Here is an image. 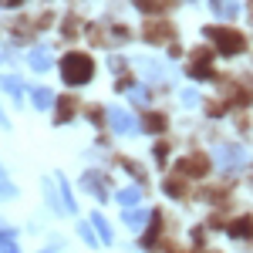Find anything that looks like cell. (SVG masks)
Instances as JSON below:
<instances>
[{"label": "cell", "instance_id": "obj_1", "mask_svg": "<svg viewBox=\"0 0 253 253\" xmlns=\"http://www.w3.org/2000/svg\"><path fill=\"white\" fill-rule=\"evenodd\" d=\"M61 75H64L68 84H88L91 75H95V61L88 58V54H81V51H71L61 61Z\"/></svg>", "mask_w": 253, "mask_h": 253}, {"label": "cell", "instance_id": "obj_2", "mask_svg": "<svg viewBox=\"0 0 253 253\" xmlns=\"http://www.w3.org/2000/svg\"><path fill=\"white\" fill-rule=\"evenodd\" d=\"M206 38L216 41V47L223 51V54H240L243 47H247V41L240 31H230V27H206Z\"/></svg>", "mask_w": 253, "mask_h": 253}, {"label": "cell", "instance_id": "obj_3", "mask_svg": "<svg viewBox=\"0 0 253 253\" xmlns=\"http://www.w3.org/2000/svg\"><path fill=\"white\" fill-rule=\"evenodd\" d=\"M108 125L115 128L118 135H132L135 132V118L128 115L125 108H108Z\"/></svg>", "mask_w": 253, "mask_h": 253}, {"label": "cell", "instance_id": "obj_4", "mask_svg": "<svg viewBox=\"0 0 253 253\" xmlns=\"http://www.w3.org/2000/svg\"><path fill=\"white\" fill-rule=\"evenodd\" d=\"M216 162H219L223 169H233V166L243 162V149H240V145H223V149L216 152Z\"/></svg>", "mask_w": 253, "mask_h": 253}, {"label": "cell", "instance_id": "obj_5", "mask_svg": "<svg viewBox=\"0 0 253 253\" xmlns=\"http://www.w3.org/2000/svg\"><path fill=\"white\" fill-rule=\"evenodd\" d=\"M145 38L149 41H169L172 38V31H169V24L162 17H152L149 24H145Z\"/></svg>", "mask_w": 253, "mask_h": 253}, {"label": "cell", "instance_id": "obj_6", "mask_svg": "<svg viewBox=\"0 0 253 253\" xmlns=\"http://www.w3.org/2000/svg\"><path fill=\"white\" fill-rule=\"evenodd\" d=\"M189 78H213V68H210V54L203 51V54H196L193 64H189Z\"/></svg>", "mask_w": 253, "mask_h": 253}, {"label": "cell", "instance_id": "obj_7", "mask_svg": "<svg viewBox=\"0 0 253 253\" xmlns=\"http://www.w3.org/2000/svg\"><path fill=\"white\" fill-rule=\"evenodd\" d=\"M84 189H88V193L95 196V199H105V175H98V172H88L84 175Z\"/></svg>", "mask_w": 253, "mask_h": 253}, {"label": "cell", "instance_id": "obj_8", "mask_svg": "<svg viewBox=\"0 0 253 253\" xmlns=\"http://www.w3.org/2000/svg\"><path fill=\"white\" fill-rule=\"evenodd\" d=\"M179 172H189V175H203L206 172V159L203 156H189L179 162Z\"/></svg>", "mask_w": 253, "mask_h": 253}, {"label": "cell", "instance_id": "obj_9", "mask_svg": "<svg viewBox=\"0 0 253 253\" xmlns=\"http://www.w3.org/2000/svg\"><path fill=\"white\" fill-rule=\"evenodd\" d=\"M230 233H233L236 240H250L253 236V216H240L233 226H230Z\"/></svg>", "mask_w": 253, "mask_h": 253}, {"label": "cell", "instance_id": "obj_10", "mask_svg": "<svg viewBox=\"0 0 253 253\" xmlns=\"http://www.w3.org/2000/svg\"><path fill=\"white\" fill-rule=\"evenodd\" d=\"M91 226L98 230V240H101V243H112V240H115V236H112V226H108V219H105L101 213H91Z\"/></svg>", "mask_w": 253, "mask_h": 253}, {"label": "cell", "instance_id": "obj_11", "mask_svg": "<svg viewBox=\"0 0 253 253\" xmlns=\"http://www.w3.org/2000/svg\"><path fill=\"white\" fill-rule=\"evenodd\" d=\"M31 68H34V71H47V68H51V54H47V47L31 51Z\"/></svg>", "mask_w": 253, "mask_h": 253}, {"label": "cell", "instance_id": "obj_12", "mask_svg": "<svg viewBox=\"0 0 253 253\" xmlns=\"http://www.w3.org/2000/svg\"><path fill=\"white\" fill-rule=\"evenodd\" d=\"M142 199V186H128V189H118V203L122 206H132Z\"/></svg>", "mask_w": 253, "mask_h": 253}, {"label": "cell", "instance_id": "obj_13", "mask_svg": "<svg viewBox=\"0 0 253 253\" xmlns=\"http://www.w3.org/2000/svg\"><path fill=\"white\" fill-rule=\"evenodd\" d=\"M145 219H149L145 210H128V213H125V223H128L132 230H142V226H145Z\"/></svg>", "mask_w": 253, "mask_h": 253}, {"label": "cell", "instance_id": "obj_14", "mask_svg": "<svg viewBox=\"0 0 253 253\" xmlns=\"http://www.w3.org/2000/svg\"><path fill=\"white\" fill-rule=\"evenodd\" d=\"M213 10L219 17H236V0H213Z\"/></svg>", "mask_w": 253, "mask_h": 253}, {"label": "cell", "instance_id": "obj_15", "mask_svg": "<svg viewBox=\"0 0 253 253\" xmlns=\"http://www.w3.org/2000/svg\"><path fill=\"white\" fill-rule=\"evenodd\" d=\"M34 105H38V108H51V105H54V91H51V88H38V91H34Z\"/></svg>", "mask_w": 253, "mask_h": 253}, {"label": "cell", "instance_id": "obj_16", "mask_svg": "<svg viewBox=\"0 0 253 253\" xmlns=\"http://www.w3.org/2000/svg\"><path fill=\"white\" fill-rule=\"evenodd\" d=\"M138 10H145V14H159V10H166L169 7V0H135Z\"/></svg>", "mask_w": 253, "mask_h": 253}, {"label": "cell", "instance_id": "obj_17", "mask_svg": "<svg viewBox=\"0 0 253 253\" xmlns=\"http://www.w3.org/2000/svg\"><path fill=\"white\" fill-rule=\"evenodd\" d=\"M142 125H145V132H162V128H166V115H159V112H152V115L145 118Z\"/></svg>", "mask_w": 253, "mask_h": 253}, {"label": "cell", "instance_id": "obj_18", "mask_svg": "<svg viewBox=\"0 0 253 253\" xmlns=\"http://www.w3.org/2000/svg\"><path fill=\"white\" fill-rule=\"evenodd\" d=\"M61 199H64V213H75V196L68 189V182H61Z\"/></svg>", "mask_w": 253, "mask_h": 253}, {"label": "cell", "instance_id": "obj_19", "mask_svg": "<svg viewBox=\"0 0 253 253\" xmlns=\"http://www.w3.org/2000/svg\"><path fill=\"white\" fill-rule=\"evenodd\" d=\"M58 108H61V122H68V118L75 115V101H71V98H61Z\"/></svg>", "mask_w": 253, "mask_h": 253}, {"label": "cell", "instance_id": "obj_20", "mask_svg": "<svg viewBox=\"0 0 253 253\" xmlns=\"http://www.w3.org/2000/svg\"><path fill=\"white\" fill-rule=\"evenodd\" d=\"M78 233H81V240H84V243H95V240H98V236L91 233V223H81V226H78Z\"/></svg>", "mask_w": 253, "mask_h": 253}, {"label": "cell", "instance_id": "obj_21", "mask_svg": "<svg viewBox=\"0 0 253 253\" xmlns=\"http://www.w3.org/2000/svg\"><path fill=\"white\" fill-rule=\"evenodd\" d=\"M166 193H169V196H182L186 189H182V182H179V179H169V182H166Z\"/></svg>", "mask_w": 253, "mask_h": 253}, {"label": "cell", "instance_id": "obj_22", "mask_svg": "<svg viewBox=\"0 0 253 253\" xmlns=\"http://www.w3.org/2000/svg\"><path fill=\"white\" fill-rule=\"evenodd\" d=\"M145 71H149V78H162V64H159V61H149Z\"/></svg>", "mask_w": 253, "mask_h": 253}, {"label": "cell", "instance_id": "obj_23", "mask_svg": "<svg viewBox=\"0 0 253 253\" xmlns=\"http://www.w3.org/2000/svg\"><path fill=\"white\" fill-rule=\"evenodd\" d=\"M3 88H7L10 95H20V81L17 78H3Z\"/></svg>", "mask_w": 253, "mask_h": 253}, {"label": "cell", "instance_id": "obj_24", "mask_svg": "<svg viewBox=\"0 0 253 253\" xmlns=\"http://www.w3.org/2000/svg\"><path fill=\"white\" fill-rule=\"evenodd\" d=\"M166 156H169V145L159 142V145H156V159H159V162H166Z\"/></svg>", "mask_w": 253, "mask_h": 253}, {"label": "cell", "instance_id": "obj_25", "mask_svg": "<svg viewBox=\"0 0 253 253\" xmlns=\"http://www.w3.org/2000/svg\"><path fill=\"white\" fill-rule=\"evenodd\" d=\"M196 101H199L196 91H182V105H196Z\"/></svg>", "mask_w": 253, "mask_h": 253}, {"label": "cell", "instance_id": "obj_26", "mask_svg": "<svg viewBox=\"0 0 253 253\" xmlns=\"http://www.w3.org/2000/svg\"><path fill=\"white\" fill-rule=\"evenodd\" d=\"M145 98H149V95H145L142 88H135V91H132V101H138V105H145Z\"/></svg>", "mask_w": 253, "mask_h": 253}, {"label": "cell", "instance_id": "obj_27", "mask_svg": "<svg viewBox=\"0 0 253 253\" xmlns=\"http://www.w3.org/2000/svg\"><path fill=\"white\" fill-rule=\"evenodd\" d=\"M0 193H3V196H7V193H14V186H10V182L3 179V172H0Z\"/></svg>", "mask_w": 253, "mask_h": 253}, {"label": "cell", "instance_id": "obj_28", "mask_svg": "<svg viewBox=\"0 0 253 253\" xmlns=\"http://www.w3.org/2000/svg\"><path fill=\"white\" fill-rule=\"evenodd\" d=\"M17 3H24V0H3V7H17Z\"/></svg>", "mask_w": 253, "mask_h": 253}]
</instances>
